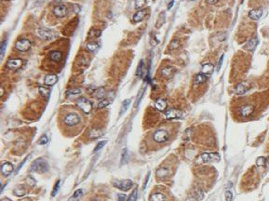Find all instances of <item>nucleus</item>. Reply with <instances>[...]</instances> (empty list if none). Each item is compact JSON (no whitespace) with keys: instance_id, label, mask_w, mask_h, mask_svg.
<instances>
[{"instance_id":"f257e3e1","label":"nucleus","mask_w":269,"mask_h":201,"mask_svg":"<svg viewBox=\"0 0 269 201\" xmlns=\"http://www.w3.org/2000/svg\"><path fill=\"white\" fill-rule=\"evenodd\" d=\"M258 100L255 96L245 98L240 101V103L237 106V114L241 118H248L251 117L256 111L258 107Z\"/></svg>"},{"instance_id":"f03ea898","label":"nucleus","mask_w":269,"mask_h":201,"mask_svg":"<svg viewBox=\"0 0 269 201\" xmlns=\"http://www.w3.org/2000/svg\"><path fill=\"white\" fill-rule=\"evenodd\" d=\"M50 166L49 163L44 159V158H37L36 159L31 166V170L35 172H39V173H45L49 170Z\"/></svg>"},{"instance_id":"7ed1b4c3","label":"nucleus","mask_w":269,"mask_h":201,"mask_svg":"<svg viewBox=\"0 0 269 201\" xmlns=\"http://www.w3.org/2000/svg\"><path fill=\"white\" fill-rule=\"evenodd\" d=\"M76 105L78 108H80L85 114H89L92 110V103H90V101H89L86 98H78L76 100Z\"/></svg>"},{"instance_id":"20e7f679","label":"nucleus","mask_w":269,"mask_h":201,"mask_svg":"<svg viewBox=\"0 0 269 201\" xmlns=\"http://www.w3.org/2000/svg\"><path fill=\"white\" fill-rule=\"evenodd\" d=\"M170 138V133L168 131L160 129L157 130L156 132H155V133L153 134V140L157 142V143H163L166 142Z\"/></svg>"},{"instance_id":"39448f33","label":"nucleus","mask_w":269,"mask_h":201,"mask_svg":"<svg viewBox=\"0 0 269 201\" xmlns=\"http://www.w3.org/2000/svg\"><path fill=\"white\" fill-rule=\"evenodd\" d=\"M80 120H81V118H80L79 115H77L75 113H69L65 117L64 123L68 127H74V126H76L77 124H79Z\"/></svg>"},{"instance_id":"423d86ee","label":"nucleus","mask_w":269,"mask_h":201,"mask_svg":"<svg viewBox=\"0 0 269 201\" xmlns=\"http://www.w3.org/2000/svg\"><path fill=\"white\" fill-rule=\"evenodd\" d=\"M32 47V43L26 39V38H22V39H20L16 42L15 44V48L17 50L21 51V52H26L28 51Z\"/></svg>"},{"instance_id":"0eeeda50","label":"nucleus","mask_w":269,"mask_h":201,"mask_svg":"<svg viewBox=\"0 0 269 201\" xmlns=\"http://www.w3.org/2000/svg\"><path fill=\"white\" fill-rule=\"evenodd\" d=\"M114 186L122 190V191H129L133 186V182L132 180H123V181H115L113 183Z\"/></svg>"},{"instance_id":"6e6552de","label":"nucleus","mask_w":269,"mask_h":201,"mask_svg":"<svg viewBox=\"0 0 269 201\" xmlns=\"http://www.w3.org/2000/svg\"><path fill=\"white\" fill-rule=\"evenodd\" d=\"M37 35L43 40H50L51 38L54 37V32L50 29L41 28L39 30H37Z\"/></svg>"},{"instance_id":"1a4fd4ad","label":"nucleus","mask_w":269,"mask_h":201,"mask_svg":"<svg viewBox=\"0 0 269 201\" xmlns=\"http://www.w3.org/2000/svg\"><path fill=\"white\" fill-rule=\"evenodd\" d=\"M52 12L57 18H64L67 15L68 9L65 5H58L53 8Z\"/></svg>"},{"instance_id":"9d476101","label":"nucleus","mask_w":269,"mask_h":201,"mask_svg":"<svg viewBox=\"0 0 269 201\" xmlns=\"http://www.w3.org/2000/svg\"><path fill=\"white\" fill-rule=\"evenodd\" d=\"M201 159L203 162H215L220 160V156L216 153H204L201 155Z\"/></svg>"},{"instance_id":"9b49d317","label":"nucleus","mask_w":269,"mask_h":201,"mask_svg":"<svg viewBox=\"0 0 269 201\" xmlns=\"http://www.w3.org/2000/svg\"><path fill=\"white\" fill-rule=\"evenodd\" d=\"M23 64V61L22 59H10L7 63V67L11 69V70H17L20 67H22Z\"/></svg>"},{"instance_id":"f8f14e48","label":"nucleus","mask_w":269,"mask_h":201,"mask_svg":"<svg viewBox=\"0 0 269 201\" xmlns=\"http://www.w3.org/2000/svg\"><path fill=\"white\" fill-rule=\"evenodd\" d=\"M165 116H166L167 119H175V118L181 117L182 112L180 110H177V109H169L165 113Z\"/></svg>"},{"instance_id":"ddd939ff","label":"nucleus","mask_w":269,"mask_h":201,"mask_svg":"<svg viewBox=\"0 0 269 201\" xmlns=\"http://www.w3.org/2000/svg\"><path fill=\"white\" fill-rule=\"evenodd\" d=\"M13 170H14V167H13V165H12L11 163H9V162H6V163H4V164L1 166V173H2L5 177L10 175L11 172L13 171Z\"/></svg>"},{"instance_id":"4468645a","label":"nucleus","mask_w":269,"mask_h":201,"mask_svg":"<svg viewBox=\"0 0 269 201\" xmlns=\"http://www.w3.org/2000/svg\"><path fill=\"white\" fill-rule=\"evenodd\" d=\"M149 201H167V197L162 192H155L150 196Z\"/></svg>"},{"instance_id":"2eb2a0df","label":"nucleus","mask_w":269,"mask_h":201,"mask_svg":"<svg viewBox=\"0 0 269 201\" xmlns=\"http://www.w3.org/2000/svg\"><path fill=\"white\" fill-rule=\"evenodd\" d=\"M173 73H174V68L172 66L163 67V68L161 69V71H160L161 75H162L163 77H165V78H170V77H171L172 74H173Z\"/></svg>"},{"instance_id":"dca6fc26","label":"nucleus","mask_w":269,"mask_h":201,"mask_svg":"<svg viewBox=\"0 0 269 201\" xmlns=\"http://www.w3.org/2000/svg\"><path fill=\"white\" fill-rule=\"evenodd\" d=\"M49 58H50V60H51L54 63H59V62H61V60L63 58V53L59 50H53L50 53Z\"/></svg>"},{"instance_id":"f3484780","label":"nucleus","mask_w":269,"mask_h":201,"mask_svg":"<svg viewBox=\"0 0 269 201\" xmlns=\"http://www.w3.org/2000/svg\"><path fill=\"white\" fill-rule=\"evenodd\" d=\"M57 81H58V76L54 74H48L45 77L44 83L47 86H53L54 84L57 83Z\"/></svg>"},{"instance_id":"a211bd4d","label":"nucleus","mask_w":269,"mask_h":201,"mask_svg":"<svg viewBox=\"0 0 269 201\" xmlns=\"http://www.w3.org/2000/svg\"><path fill=\"white\" fill-rule=\"evenodd\" d=\"M263 15V8H255L249 12V17L252 20H259Z\"/></svg>"},{"instance_id":"6ab92c4d","label":"nucleus","mask_w":269,"mask_h":201,"mask_svg":"<svg viewBox=\"0 0 269 201\" xmlns=\"http://www.w3.org/2000/svg\"><path fill=\"white\" fill-rule=\"evenodd\" d=\"M155 107L160 111V112H164L167 108V102L163 99H157L155 102Z\"/></svg>"},{"instance_id":"aec40b11","label":"nucleus","mask_w":269,"mask_h":201,"mask_svg":"<svg viewBox=\"0 0 269 201\" xmlns=\"http://www.w3.org/2000/svg\"><path fill=\"white\" fill-rule=\"evenodd\" d=\"M169 175H170V170L168 168L161 167L156 170V177L159 179H164V178L168 177Z\"/></svg>"},{"instance_id":"412c9836","label":"nucleus","mask_w":269,"mask_h":201,"mask_svg":"<svg viewBox=\"0 0 269 201\" xmlns=\"http://www.w3.org/2000/svg\"><path fill=\"white\" fill-rule=\"evenodd\" d=\"M213 69H214L213 65L210 64V63H208V64L203 65L201 69V73L204 74H206V75H209V74H212Z\"/></svg>"},{"instance_id":"4be33fe9","label":"nucleus","mask_w":269,"mask_h":201,"mask_svg":"<svg viewBox=\"0 0 269 201\" xmlns=\"http://www.w3.org/2000/svg\"><path fill=\"white\" fill-rule=\"evenodd\" d=\"M248 89L249 88L245 83H239L238 85H237V87L235 89V92L238 95H242L248 90Z\"/></svg>"},{"instance_id":"5701e85b","label":"nucleus","mask_w":269,"mask_h":201,"mask_svg":"<svg viewBox=\"0 0 269 201\" xmlns=\"http://www.w3.org/2000/svg\"><path fill=\"white\" fill-rule=\"evenodd\" d=\"M207 79H208V76H207L206 74H202V73H199V74H198L195 76L194 83H195L196 85H200V84L205 83V82L207 81Z\"/></svg>"},{"instance_id":"b1692460","label":"nucleus","mask_w":269,"mask_h":201,"mask_svg":"<svg viewBox=\"0 0 269 201\" xmlns=\"http://www.w3.org/2000/svg\"><path fill=\"white\" fill-rule=\"evenodd\" d=\"M145 14H146V10L145 9H139L133 16V21L135 22H141L144 17H145Z\"/></svg>"},{"instance_id":"393cba45","label":"nucleus","mask_w":269,"mask_h":201,"mask_svg":"<svg viewBox=\"0 0 269 201\" xmlns=\"http://www.w3.org/2000/svg\"><path fill=\"white\" fill-rule=\"evenodd\" d=\"M257 43H258V39L256 37H254L248 42V44L245 46V49H247L248 50H253L255 49V47L257 46Z\"/></svg>"},{"instance_id":"a878e982","label":"nucleus","mask_w":269,"mask_h":201,"mask_svg":"<svg viewBox=\"0 0 269 201\" xmlns=\"http://www.w3.org/2000/svg\"><path fill=\"white\" fill-rule=\"evenodd\" d=\"M180 46H181V41L179 39H173L169 45V50H175L179 49Z\"/></svg>"},{"instance_id":"bb28decb","label":"nucleus","mask_w":269,"mask_h":201,"mask_svg":"<svg viewBox=\"0 0 269 201\" xmlns=\"http://www.w3.org/2000/svg\"><path fill=\"white\" fill-rule=\"evenodd\" d=\"M104 95H105V90H104L103 88H99V89H97L94 91V93H93V96H94L95 98H97V99H102V98L104 97Z\"/></svg>"},{"instance_id":"cd10ccee","label":"nucleus","mask_w":269,"mask_h":201,"mask_svg":"<svg viewBox=\"0 0 269 201\" xmlns=\"http://www.w3.org/2000/svg\"><path fill=\"white\" fill-rule=\"evenodd\" d=\"M129 160V152H128V149L125 148L123 149V152L121 154V160H120V165H124L128 162Z\"/></svg>"},{"instance_id":"c85d7f7f","label":"nucleus","mask_w":269,"mask_h":201,"mask_svg":"<svg viewBox=\"0 0 269 201\" xmlns=\"http://www.w3.org/2000/svg\"><path fill=\"white\" fill-rule=\"evenodd\" d=\"M143 67H144L143 61H140L139 65H138L137 70H136V75H137L138 77H141V76L143 74Z\"/></svg>"},{"instance_id":"c756f323","label":"nucleus","mask_w":269,"mask_h":201,"mask_svg":"<svg viewBox=\"0 0 269 201\" xmlns=\"http://www.w3.org/2000/svg\"><path fill=\"white\" fill-rule=\"evenodd\" d=\"M87 49L90 51H95L99 49V44L97 42H89L87 44Z\"/></svg>"},{"instance_id":"7c9ffc66","label":"nucleus","mask_w":269,"mask_h":201,"mask_svg":"<svg viewBox=\"0 0 269 201\" xmlns=\"http://www.w3.org/2000/svg\"><path fill=\"white\" fill-rule=\"evenodd\" d=\"M130 103H131V100H125L123 103H122V107H121V111H120V115H123L129 108L130 106Z\"/></svg>"},{"instance_id":"2f4dec72","label":"nucleus","mask_w":269,"mask_h":201,"mask_svg":"<svg viewBox=\"0 0 269 201\" xmlns=\"http://www.w3.org/2000/svg\"><path fill=\"white\" fill-rule=\"evenodd\" d=\"M82 195H83L82 189H77V190L74 193V195L72 196V198H71L70 200H77L78 199H80V198L82 197Z\"/></svg>"},{"instance_id":"473e14b6","label":"nucleus","mask_w":269,"mask_h":201,"mask_svg":"<svg viewBox=\"0 0 269 201\" xmlns=\"http://www.w3.org/2000/svg\"><path fill=\"white\" fill-rule=\"evenodd\" d=\"M39 93L43 97H49V95L50 94V89L44 88V87H39Z\"/></svg>"},{"instance_id":"72a5a7b5","label":"nucleus","mask_w":269,"mask_h":201,"mask_svg":"<svg viewBox=\"0 0 269 201\" xmlns=\"http://www.w3.org/2000/svg\"><path fill=\"white\" fill-rule=\"evenodd\" d=\"M101 135H102L101 131H99V130H97V129H92V130L90 131V132H89V136H90L92 139L98 138V137L101 136Z\"/></svg>"},{"instance_id":"f704fd0d","label":"nucleus","mask_w":269,"mask_h":201,"mask_svg":"<svg viewBox=\"0 0 269 201\" xmlns=\"http://www.w3.org/2000/svg\"><path fill=\"white\" fill-rule=\"evenodd\" d=\"M13 194H14L15 196H17V197H22V196H24L25 191H24V189H23V188H22V187H18V188L14 189Z\"/></svg>"},{"instance_id":"c9c22d12","label":"nucleus","mask_w":269,"mask_h":201,"mask_svg":"<svg viewBox=\"0 0 269 201\" xmlns=\"http://www.w3.org/2000/svg\"><path fill=\"white\" fill-rule=\"evenodd\" d=\"M110 103H111V101H110V100H108V99L103 100L101 103H99V104H98V108H100V109H103V108H104V107L108 106Z\"/></svg>"},{"instance_id":"e433bc0d","label":"nucleus","mask_w":269,"mask_h":201,"mask_svg":"<svg viewBox=\"0 0 269 201\" xmlns=\"http://www.w3.org/2000/svg\"><path fill=\"white\" fill-rule=\"evenodd\" d=\"M146 4V0H136L135 1V8L140 9Z\"/></svg>"},{"instance_id":"4c0bfd02","label":"nucleus","mask_w":269,"mask_h":201,"mask_svg":"<svg viewBox=\"0 0 269 201\" xmlns=\"http://www.w3.org/2000/svg\"><path fill=\"white\" fill-rule=\"evenodd\" d=\"M137 195H138V190H137V188H136V189H134V190L132 192V194L130 195V197H129V199H127V201H136V199H137Z\"/></svg>"},{"instance_id":"58836bf2","label":"nucleus","mask_w":269,"mask_h":201,"mask_svg":"<svg viewBox=\"0 0 269 201\" xmlns=\"http://www.w3.org/2000/svg\"><path fill=\"white\" fill-rule=\"evenodd\" d=\"M106 142H107V141H100L96 146H95V148H94V150H93V152L95 153V152H98L99 150H101L105 144H106Z\"/></svg>"},{"instance_id":"ea45409f","label":"nucleus","mask_w":269,"mask_h":201,"mask_svg":"<svg viewBox=\"0 0 269 201\" xmlns=\"http://www.w3.org/2000/svg\"><path fill=\"white\" fill-rule=\"evenodd\" d=\"M48 141H49V139H48V136L47 135H42L41 137H40V139H39V144L40 145H45V144H47L48 143Z\"/></svg>"},{"instance_id":"a19ab883","label":"nucleus","mask_w":269,"mask_h":201,"mask_svg":"<svg viewBox=\"0 0 269 201\" xmlns=\"http://www.w3.org/2000/svg\"><path fill=\"white\" fill-rule=\"evenodd\" d=\"M60 184H61V181H60V180L56 182V184H55V185H54V188H53V191H52V193H51V196H52V197H55V196L57 195V192H58L59 187H60Z\"/></svg>"},{"instance_id":"79ce46f5","label":"nucleus","mask_w":269,"mask_h":201,"mask_svg":"<svg viewBox=\"0 0 269 201\" xmlns=\"http://www.w3.org/2000/svg\"><path fill=\"white\" fill-rule=\"evenodd\" d=\"M80 93H81L80 89H70L67 91L68 95H76V94H80Z\"/></svg>"},{"instance_id":"37998d69","label":"nucleus","mask_w":269,"mask_h":201,"mask_svg":"<svg viewBox=\"0 0 269 201\" xmlns=\"http://www.w3.org/2000/svg\"><path fill=\"white\" fill-rule=\"evenodd\" d=\"M101 36V31H97L95 29H92L90 32V37H100Z\"/></svg>"},{"instance_id":"c03bdc74","label":"nucleus","mask_w":269,"mask_h":201,"mask_svg":"<svg viewBox=\"0 0 269 201\" xmlns=\"http://www.w3.org/2000/svg\"><path fill=\"white\" fill-rule=\"evenodd\" d=\"M6 47H7V41L5 40V41H3V42L1 43V48H0V50H1V58H2V56L4 55V53H5Z\"/></svg>"},{"instance_id":"a18cd8bd","label":"nucleus","mask_w":269,"mask_h":201,"mask_svg":"<svg viewBox=\"0 0 269 201\" xmlns=\"http://www.w3.org/2000/svg\"><path fill=\"white\" fill-rule=\"evenodd\" d=\"M233 199V195L230 191H226L225 192V199L226 201H231Z\"/></svg>"},{"instance_id":"49530a36","label":"nucleus","mask_w":269,"mask_h":201,"mask_svg":"<svg viewBox=\"0 0 269 201\" xmlns=\"http://www.w3.org/2000/svg\"><path fill=\"white\" fill-rule=\"evenodd\" d=\"M125 200H126V195H124V194H119V195H118V199H117V201Z\"/></svg>"},{"instance_id":"de8ad7c7","label":"nucleus","mask_w":269,"mask_h":201,"mask_svg":"<svg viewBox=\"0 0 269 201\" xmlns=\"http://www.w3.org/2000/svg\"><path fill=\"white\" fill-rule=\"evenodd\" d=\"M208 5H214L218 2V0H205Z\"/></svg>"},{"instance_id":"09e8293b","label":"nucleus","mask_w":269,"mask_h":201,"mask_svg":"<svg viewBox=\"0 0 269 201\" xmlns=\"http://www.w3.org/2000/svg\"><path fill=\"white\" fill-rule=\"evenodd\" d=\"M223 55H222L221 58H220V61H219V64H218V67H217V70H218V71H219L220 68H221V65H222V64H223Z\"/></svg>"},{"instance_id":"8fccbe9b","label":"nucleus","mask_w":269,"mask_h":201,"mask_svg":"<svg viewBox=\"0 0 269 201\" xmlns=\"http://www.w3.org/2000/svg\"><path fill=\"white\" fill-rule=\"evenodd\" d=\"M149 176H150V173H148V174H147V176H146V179H145V184H144V185H143V188H145V186H146V184H147V183H148V179H149Z\"/></svg>"},{"instance_id":"3c124183","label":"nucleus","mask_w":269,"mask_h":201,"mask_svg":"<svg viewBox=\"0 0 269 201\" xmlns=\"http://www.w3.org/2000/svg\"><path fill=\"white\" fill-rule=\"evenodd\" d=\"M173 4H174V1H173V0H172V1H171V2H170V4H169V6H168V9H171Z\"/></svg>"},{"instance_id":"603ef678","label":"nucleus","mask_w":269,"mask_h":201,"mask_svg":"<svg viewBox=\"0 0 269 201\" xmlns=\"http://www.w3.org/2000/svg\"><path fill=\"white\" fill-rule=\"evenodd\" d=\"M3 94H4V89L1 87V97L3 96Z\"/></svg>"},{"instance_id":"864d4df0","label":"nucleus","mask_w":269,"mask_h":201,"mask_svg":"<svg viewBox=\"0 0 269 201\" xmlns=\"http://www.w3.org/2000/svg\"><path fill=\"white\" fill-rule=\"evenodd\" d=\"M53 1H54V2H60L61 0H53Z\"/></svg>"},{"instance_id":"5fc2aeb1","label":"nucleus","mask_w":269,"mask_h":201,"mask_svg":"<svg viewBox=\"0 0 269 201\" xmlns=\"http://www.w3.org/2000/svg\"><path fill=\"white\" fill-rule=\"evenodd\" d=\"M23 201H24V200H23Z\"/></svg>"}]
</instances>
